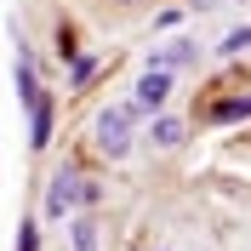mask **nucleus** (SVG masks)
<instances>
[{
    "instance_id": "obj_1",
    "label": "nucleus",
    "mask_w": 251,
    "mask_h": 251,
    "mask_svg": "<svg viewBox=\"0 0 251 251\" xmlns=\"http://www.w3.org/2000/svg\"><path fill=\"white\" fill-rule=\"evenodd\" d=\"M131 120H137L131 103H109V109L92 120V149L103 160H126L131 154Z\"/></svg>"
},
{
    "instance_id": "obj_2",
    "label": "nucleus",
    "mask_w": 251,
    "mask_h": 251,
    "mask_svg": "<svg viewBox=\"0 0 251 251\" xmlns=\"http://www.w3.org/2000/svg\"><path fill=\"white\" fill-rule=\"evenodd\" d=\"M80 194H86V177L80 172H51V183H46V223H63V217H75V205H80Z\"/></svg>"
},
{
    "instance_id": "obj_3",
    "label": "nucleus",
    "mask_w": 251,
    "mask_h": 251,
    "mask_svg": "<svg viewBox=\"0 0 251 251\" xmlns=\"http://www.w3.org/2000/svg\"><path fill=\"white\" fill-rule=\"evenodd\" d=\"M166 97H172V69H143L126 103H131L137 114H160V109H166Z\"/></svg>"
},
{
    "instance_id": "obj_4",
    "label": "nucleus",
    "mask_w": 251,
    "mask_h": 251,
    "mask_svg": "<svg viewBox=\"0 0 251 251\" xmlns=\"http://www.w3.org/2000/svg\"><path fill=\"white\" fill-rule=\"evenodd\" d=\"M51 126H57V103L51 92H40L29 103V149H51Z\"/></svg>"
},
{
    "instance_id": "obj_5",
    "label": "nucleus",
    "mask_w": 251,
    "mask_h": 251,
    "mask_svg": "<svg viewBox=\"0 0 251 251\" xmlns=\"http://www.w3.org/2000/svg\"><path fill=\"white\" fill-rule=\"evenodd\" d=\"M183 137H188V120L183 114H149V143H154V149H183Z\"/></svg>"
},
{
    "instance_id": "obj_6",
    "label": "nucleus",
    "mask_w": 251,
    "mask_h": 251,
    "mask_svg": "<svg viewBox=\"0 0 251 251\" xmlns=\"http://www.w3.org/2000/svg\"><path fill=\"white\" fill-rule=\"evenodd\" d=\"M12 80H17V103L29 109L34 97H40V75H34V51L17 40V63H12Z\"/></svg>"
},
{
    "instance_id": "obj_7",
    "label": "nucleus",
    "mask_w": 251,
    "mask_h": 251,
    "mask_svg": "<svg viewBox=\"0 0 251 251\" xmlns=\"http://www.w3.org/2000/svg\"><path fill=\"white\" fill-rule=\"evenodd\" d=\"M205 120H211V126H234V120H251V92H240V97H217V103H205Z\"/></svg>"
},
{
    "instance_id": "obj_8",
    "label": "nucleus",
    "mask_w": 251,
    "mask_h": 251,
    "mask_svg": "<svg viewBox=\"0 0 251 251\" xmlns=\"http://www.w3.org/2000/svg\"><path fill=\"white\" fill-rule=\"evenodd\" d=\"M194 57H200V46H194V40H172L166 51H149V63H143V69H183V63H194Z\"/></svg>"
},
{
    "instance_id": "obj_9",
    "label": "nucleus",
    "mask_w": 251,
    "mask_h": 251,
    "mask_svg": "<svg viewBox=\"0 0 251 251\" xmlns=\"http://www.w3.org/2000/svg\"><path fill=\"white\" fill-rule=\"evenodd\" d=\"M69 240H75V251H103V228H97V217H69Z\"/></svg>"
},
{
    "instance_id": "obj_10",
    "label": "nucleus",
    "mask_w": 251,
    "mask_h": 251,
    "mask_svg": "<svg viewBox=\"0 0 251 251\" xmlns=\"http://www.w3.org/2000/svg\"><path fill=\"white\" fill-rule=\"evenodd\" d=\"M217 51H223V57H246V51H251V23H246V29H228Z\"/></svg>"
},
{
    "instance_id": "obj_11",
    "label": "nucleus",
    "mask_w": 251,
    "mask_h": 251,
    "mask_svg": "<svg viewBox=\"0 0 251 251\" xmlns=\"http://www.w3.org/2000/svg\"><path fill=\"white\" fill-rule=\"evenodd\" d=\"M92 75H97V57H75V63H69V86H75V92H80Z\"/></svg>"
},
{
    "instance_id": "obj_12",
    "label": "nucleus",
    "mask_w": 251,
    "mask_h": 251,
    "mask_svg": "<svg viewBox=\"0 0 251 251\" xmlns=\"http://www.w3.org/2000/svg\"><path fill=\"white\" fill-rule=\"evenodd\" d=\"M17 251H40V223H23L17 228Z\"/></svg>"
},
{
    "instance_id": "obj_13",
    "label": "nucleus",
    "mask_w": 251,
    "mask_h": 251,
    "mask_svg": "<svg viewBox=\"0 0 251 251\" xmlns=\"http://www.w3.org/2000/svg\"><path fill=\"white\" fill-rule=\"evenodd\" d=\"M240 6H246V0H240Z\"/></svg>"
}]
</instances>
